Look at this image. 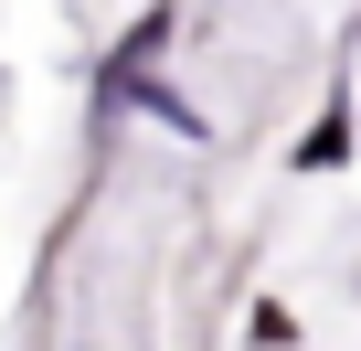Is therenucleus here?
I'll list each match as a JSON object with an SVG mask.
<instances>
[{"label": "nucleus", "instance_id": "obj_1", "mask_svg": "<svg viewBox=\"0 0 361 351\" xmlns=\"http://www.w3.org/2000/svg\"><path fill=\"white\" fill-rule=\"evenodd\" d=\"M340 149H350V107H329V117L298 138V170H340Z\"/></svg>", "mask_w": 361, "mask_h": 351}]
</instances>
